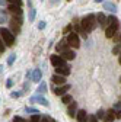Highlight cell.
Returning <instances> with one entry per match:
<instances>
[{
	"label": "cell",
	"instance_id": "cell-5",
	"mask_svg": "<svg viewBox=\"0 0 121 122\" xmlns=\"http://www.w3.org/2000/svg\"><path fill=\"white\" fill-rule=\"evenodd\" d=\"M118 28H120V25H111V26H108L107 29H105V36H107V38H114L115 34L118 32Z\"/></svg>",
	"mask_w": 121,
	"mask_h": 122
},
{
	"label": "cell",
	"instance_id": "cell-17",
	"mask_svg": "<svg viewBox=\"0 0 121 122\" xmlns=\"http://www.w3.org/2000/svg\"><path fill=\"white\" fill-rule=\"evenodd\" d=\"M96 22L99 23V26L105 28V26H107V16H105L104 13H99V15H98V18H96Z\"/></svg>",
	"mask_w": 121,
	"mask_h": 122
},
{
	"label": "cell",
	"instance_id": "cell-42",
	"mask_svg": "<svg viewBox=\"0 0 121 122\" xmlns=\"http://www.w3.org/2000/svg\"><path fill=\"white\" fill-rule=\"evenodd\" d=\"M115 109H118V111L121 109V102L120 103H115Z\"/></svg>",
	"mask_w": 121,
	"mask_h": 122
},
{
	"label": "cell",
	"instance_id": "cell-4",
	"mask_svg": "<svg viewBox=\"0 0 121 122\" xmlns=\"http://www.w3.org/2000/svg\"><path fill=\"white\" fill-rule=\"evenodd\" d=\"M51 64L57 68V67H63L66 66V60L63 57H60V55H51Z\"/></svg>",
	"mask_w": 121,
	"mask_h": 122
},
{
	"label": "cell",
	"instance_id": "cell-45",
	"mask_svg": "<svg viewBox=\"0 0 121 122\" xmlns=\"http://www.w3.org/2000/svg\"><path fill=\"white\" fill-rule=\"evenodd\" d=\"M118 61H120V64H121V52H120V57H118Z\"/></svg>",
	"mask_w": 121,
	"mask_h": 122
},
{
	"label": "cell",
	"instance_id": "cell-7",
	"mask_svg": "<svg viewBox=\"0 0 121 122\" xmlns=\"http://www.w3.org/2000/svg\"><path fill=\"white\" fill-rule=\"evenodd\" d=\"M55 73L58 76H63V77H66V76L70 74V67L69 66H63V67H57L55 68Z\"/></svg>",
	"mask_w": 121,
	"mask_h": 122
},
{
	"label": "cell",
	"instance_id": "cell-24",
	"mask_svg": "<svg viewBox=\"0 0 121 122\" xmlns=\"http://www.w3.org/2000/svg\"><path fill=\"white\" fill-rule=\"evenodd\" d=\"M41 113H35V115H32L31 116V119H29V122H39L41 121Z\"/></svg>",
	"mask_w": 121,
	"mask_h": 122
},
{
	"label": "cell",
	"instance_id": "cell-32",
	"mask_svg": "<svg viewBox=\"0 0 121 122\" xmlns=\"http://www.w3.org/2000/svg\"><path fill=\"white\" fill-rule=\"evenodd\" d=\"M89 122H99V119L96 118V115H90L89 116Z\"/></svg>",
	"mask_w": 121,
	"mask_h": 122
},
{
	"label": "cell",
	"instance_id": "cell-27",
	"mask_svg": "<svg viewBox=\"0 0 121 122\" xmlns=\"http://www.w3.org/2000/svg\"><path fill=\"white\" fill-rule=\"evenodd\" d=\"M39 122H55V121H54L51 116H47V115H44V116L41 118V121H39Z\"/></svg>",
	"mask_w": 121,
	"mask_h": 122
},
{
	"label": "cell",
	"instance_id": "cell-10",
	"mask_svg": "<svg viewBox=\"0 0 121 122\" xmlns=\"http://www.w3.org/2000/svg\"><path fill=\"white\" fill-rule=\"evenodd\" d=\"M69 89H70L69 84H63V86H60V87H55V89H54V93L58 95V96H64L66 92H67Z\"/></svg>",
	"mask_w": 121,
	"mask_h": 122
},
{
	"label": "cell",
	"instance_id": "cell-47",
	"mask_svg": "<svg viewBox=\"0 0 121 122\" xmlns=\"http://www.w3.org/2000/svg\"><path fill=\"white\" fill-rule=\"evenodd\" d=\"M120 80H121V79H120Z\"/></svg>",
	"mask_w": 121,
	"mask_h": 122
},
{
	"label": "cell",
	"instance_id": "cell-23",
	"mask_svg": "<svg viewBox=\"0 0 121 122\" xmlns=\"http://www.w3.org/2000/svg\"><path fill=\"white\" fill-rule=\"evenodd\" d=\"M72 100H73V97H72L70 95H64V96H61V103H72Z\"/></svg>",
	"mask_w": 121,
	"mask_h": 122
},
{
	"label": "cell",
	"instance_id": "cell-29",
	"mask_svg": "<svg viewBox=\"0 0 121 122\" xmlns=\"http://www.w3.org/2000/svg\"><path fill=\"white\" fill-rule=\"evenodd\" d=\"M96 118H98V119H104V118H105V111H104V109H99L98 113H96Z\"/></svg>",
	"mask_w": 121,
	"mask_h": 122
},
{
	"label": "cell",
	"instance_id": "cell-22",
	"mask_svg": "<svg viewBox=\"0 0 121 122\" xmlns=\"http://www.w3.org/2000/svg\"><path fill=\"white\" fill-rule=\"evenodd\" d=\"M7 20V12L6 10H0V23H5Z\"/></svg>",
	"mask_w": 121,
	"mask_h": 122
},
{
	"label": "cell",
	"instance_id": "cell-16",
	"mask_svg": "<svg viewBox=\"0 0 121 122\" xmlns=\"http://www.w3.org/2000/svg\"><path fill=\"white\" fill-rule=\"evenodd\" d=\"M41 77H42V71H41V70H38V68H37V70H34V71H32V79H31L32 81L39 83Z\"/></svg>",
	"mask_w": 121,
	"mask_h": 122
},
{
	"label": "cell",
	"instance_id": "cell-38",
	"mask_svg": "<svg viewBox=\"0 0 121 122\" xmlns=\"http://www.w3.org/2000/svg\"><path fill=\"white\" fill-rule=\"evenodd\" d=\"M72 28H73L72 25H69V26H66V28H64V30H63V32H64V34H66V32H70V30H72Z\"/></svg>",
	"mask_w": 121,
	"mask_h": 122
},
{
	"label": "cell",
	"instance_id": "cell-18",
	"mask_svg": "<svg viewBox=\"0 0 121 122\" xmlns=\"http://www.w3.org/2000/svg\"><path fill=\"white\" fill-rule=\"evenodd\" d=\"M104 9L105 10H110V12H117V6L114 5V3H111V2H104Z\"/></svg>",
	"mask_w": 121,
	"mask_h": 122
},
{
	"label": "cell",
	"instance_id": "cell-30",
	"mask_svg": "<svg viewBox=\"0 0 121 122\" xmlns=\"http://www.w3.org/2000/svg\"><path fill=\"white\" fill-rule=\"evenodd\" d=\"M10 5H16V6H22V0H7Z\"/></svg>",
	"mask_w": 121,
	"mask_h": 122
},
{
	"label": "cell",
	"instance_id": "cell-12",
	"mask_svg": "<svg viewBox=\"0 0 121 122\" xmlns=\"http://www.w3.org/2000/svg\"><path fill=\"white\" fill-rule=\"evenodd\" d=\"M7 10L12 12L13 15H16V16H21V15H22L21 6H16V5H9V6H7Z\"/></svg>",
	"mask_w": 121,
	"mask_h": 122
},
{
	"label": "cell",
	"instance_id": "cell-21",
	"mask_svg": "<svg viewBox=\"0 0 121 122\" xmlns=\"http://www.w3.org/2000/svg\"><path fill=\"white\" fill-rule=\"evenodd\" d=\"M107 23H108V26H111V25H120L118 23V19L114 16V15H111V16L107 18Z\"/></svg>",
	"mask_w": 121,
	"mask_h": 122
},
{
	"label": "cell",
	"instance_id": "cell-9",
	"mask_svg": "<svg viewBox=\"0 0 121 122\" xmlns=\"http://www.w3.org/2000/svg\"><path fill=\"white\" fill-rule=\"evenodd\" d=\"M67 113H69V116H72V118L77 115V103H76V102H72V103L69 105Z\"/></svg>",
	"mask_w": 121,
	"mask_h": 122
},
{
	"label": "cell",
	"instance_id": "cell-26",
	"mask_svg": "<svg viewBox=\"0 0 121 122\" xmlns=\"http://www.w3.org/2000/svg\"><path fill=\"white\" fill-rule=\"evenodd\" d=\"M15 60H16V54H10V55H9V58H7V64H9V66H12V64L15 63Z\"/></svg>",
	"mask_w": 121,
	"mask_h": 122
},
{
	"label": "cell",
	"instance_id": "cell-44",
	"mask_svg": "<svg viewBox=\"0 0 121 122\" xmlns=\"http://www.w3.org/2000/svg\"><path fill=\"white\" fill-rule=\"evenodd\" d=\"M94 2H95V3H102L104 0H94Z\"/></svg>",
	"mask_w": 121,
	"mask_h": 122
},
{
	"label": "cell",
	"instance_id": "cell-41",
	"mask_svg": "<svg viewBox=\"0 0 121 122\" xmlns=\"http://www.w3.org/2000/svg\"><path fill=\"white\" fill-rule=\"evenodd\" d=\"M21 121H22V118H21V116H16V118H15L12 122H21Z\"/></svg>",
	"mask_w": 121,
	"mask_h": 122
},
{
	"label": "cell",
	"instance_id": "cell-8",
	"mask_svg": "<svg viewBox=\"0 0 121 122\" xmlns=\"http://www.w3.org/2000/svg\"><path fill=\"white\" fill-rule=\"evenodd\" d=\"M55 50H57L58 52H64V51H67V50H69V44H67V41H66V39H61V41L57 44Z\"/></svg>",
	"mask_w": 121,
	"mask_h": 122
},
{
	"label": "cell",
	"instance_id": "cell-11",
	"mask_svg": "<svg viewBox=\"0 0 121 122\" xmlns=\"http://www.w3.org/2000/svg\"><path fill=\"white\" fill-rule=\"evenodd\" d=\"M76 118H77V122H89V118H88V115H86V111H83V109L77 111Z\"/></svg>",
	"mask_w": 121,
	"mask_h": 122
},
{
	"label": "cell",
	"instance_id": "cell-43",
	"mask_svg": "<svg viewBox=\"0 0 121 122\" xmlns=\"http://www.w3.org/2000/svg\"><path fill=\"white\" fill-rule=\"evenodd\" d=\"M6 2H7V0H0V5H5Z\"/></svg>",
	"mask_w": 121,
	"mask_h": 122
},
{
	"label": "cell",
	"instance_id": "cell-39",
	"mask_svg": "<svg viewBox=\"0 0 121 122\" xmlns=\"http://www.w3.org/2000/svg\"><path fill=\"white\" fill-rule=\"evenodd\" d=\"M26 79H32V71H26Z\"/></svg>",
	"mask_w": 121,
	"mask_h": 122
},
{
	"label": "cell",
	"instance_id": "cell-19",
	"mask_svg": "<svg viewBox=\"0 0 121 122\" xmlns=\"http://www.w3.org/2000/svg\"><path fill=\"white\" fill-rule=\"evenodd\" d=\"M74 57H76V55H74V52L72 50H67V51L63 52V58L64 60H74Z\"/></svg>",
	"mask_w": 121,
	"mask_h": 122
},
{
	"label": "cell",
	"instance_id": "cell-37",
	"mask_svg": "<svg viewBox=\"0 0 121 122\" xmlns=\"http://www.w3.org/2000/svg\"><path fill=\"white\" fill-rule=\"evenodd\" d=\"M120 50H121V45H117V47L112 50V52H114V54H118V52H120Z\"/></svg>",
	"mask_w": 121,
	"mask_h": 122
},
{
	"label": "cell",
	"instance_id": "cell-33",
	"mask_svg": "<svg viewBox=\"0 0 121 122\" xmlns=\"http://www.w3.org/2000/svg\"><path fill=\"white\" fill-rule=\"evenodd\" d=\"M114 39H115L117 45H121V34H120V35H115V36H114Z\"/></svg>",
	"mask_w": 121,
	"mask_h": 122
},
{
	"label": "cell",
	"instance_id": "cell-3",
	"mask_svg": "<svg viewBox=\"0 0 121 122\" xmlns=\"http://www.w3.org/2000/svg\"><path fill=\"white\" fill-rule=\"evenodd\" d=\"M67 44H69V47H73V48H79L80 47V39H79V35L76 32H72L69 34L67 36Z\"/></svg>",
	"mask_w": 121,
	"mask_h": 122
},
{
	"label": "cell",
	"instance_id": "cell-15",
	"mask_svg": "<svg viewBox=\"0 0 121 122\" xmlns=\"http://www.w3.org/2000/svg\"><path fill=\"white\" fill-rule=\"evenodd\" d=\"M51 80H53V83H55V84H66V77H63V76H58V74H54L53 77H51Z\"/></svg>",
	"mask_w": 121,
	"mask_h": 122
},
{
	"label": "cell",
	"instance_id": "cell-31",
	"mask_svg": "<svg viewBox=\"0 0 121 122\" xmlns=\"http://www.w3.org/2000/svg\"><path fill=\"white\" fill-rule=\"evenodd\" d=\"M23 95V92H12V93H10V96L15 99V97H19V96H22Z\"/></svg>",
	"mask_w": 121,
	"mask_h": 122
},
{
	"label": "cell",
	"instance_id": "cell-14",
	"mask_svg": "<svg viewBox=\"0 0 121 122\" xmlns=\"http://www.w3.org/2000/svg\"><path fill=\"white\" fill-rule=\"evenodd\" d=\"M10 28H12V34H13V35L21 32V23H18L15 19H12V20H10Z\"/></svg>",
	"mask_w": 121,
	"mask_h": 122
},
{
	"label": "cell",
	"instance_id": "cell-36",
	"mask_svg": "<svg viewBox=\"0 0 121 122\" xmlns=\"http://www.w3.org/2000/svg\"><path fill=\"white\" fill-rule=\"evenodd\" d=\"M45 25H47V23H45L44 20H41V22L38 23V29H44V28H45Z\"/></svg>",
	"mask_w": 121,
	"mask_h": 122
},
{
	"label": "cell",
	"instance_id": "cell-34",
	"mask_svg": "<svg viewBox=\"0 0 121 122\" xmlns=\"http://www.w3.org/2000/svg\"><path fill=\"white\" fill-rule=\"evenodd\" d=\"M5 51V42L2 41V38H0V54H2Z\"/></svg>",
	"mask_w": 121,
	"mask_h": 122
},
{
	"label": "cell",
	"instance_id": "cell-40",
	"mask_svg": "<svg viewBox=\"0 0 121 122\" xmlns=\"http://www.w3.org/2000/svg\"><path fill=\"white\" fill-rule=\"evenodd\" d=\"M115 118H118V119H121V109L115 112Z\"/></svg>",
	"mask_w": 121,
	"mask_h": 122
},
{
	"label": "cell",
	"instance_id": "cell-28",
	"mask_svg": "<svg viewBox=\"0 0 121 122\" xmlns=\"http://www.w3.org/2000/svg\"><path fill=\"white\" fill-rule=\"evenodd\" d=\"M35 19V9H29V22H32Z\"/></svg>",
	"mask_w": 121,
	"mask_h": 122
},
{
	"label": "cell",
	"instance_id": "cell-6",
	"mask_svg": "<svg viewBox=\"0 0 121 122\" xmlns=\"http://www.w3.org/2000/svg\"><path fill=\"white\" fill-rule=\"evenodd\" d=\"M29 102H31V103L37 102V103H39V105H42V106H48V105H50V103H48V100L45 99L42 95H37V96L31 97V99H29Z\"/></svg>",
	"mask_w": 121,
	"mask_h": 122
},
{
	"label": "cell",
	"instance_id": "cell-25",
	"mask_svg": "<svg viewBox=\"0 0 121 122\" xmlns=\"http://www.w3.org/2000/svg\"><path fill=\"white\" fill-rule=\"evenodd\" d=\"M25 112L26 113H32V115H35V113H39L35 108H31V106H26V108H25Z\"/></svg>",
	"mask_w": 121,
	"mask_h": 122
},
{
	"label": "cell",
	"instance_id": "cell-35",
	"mask_svg": "<svg viewBox=\"0 0 121 122\" xmlns=\"http://www.w3.org/2000/svg\"><path fill=\"white\" fill-rule=\"evenodd\" d=\"M12 86H13V80H12V79H7V81H6V87L10 89Z\"/></svg>",
	"mask_w": 121,
	"mask_h": 122
},
{
	"label": "cell",
	"instance_id": "cell-13",
	"mask_svg": "<svg viewBox=\"0 0 121 122\" xmlns=\"http://www.w3.org/2000/svg\"><path fill=\"white\" fill-rule=\"evenodd\" d=\"M114 119H115V111L114 109H110V111L105 112V118H104L105 122H114Z\"/></svg>",
	"mask_w": 121,
	"mask_h": 122
},
{
	"label": "cell",
	"instance_id": "cell-1",
	"mask_svg": "<svg viewBox=\"0 0 121 122\" xmlns=\"http://www.w3.org/2000/svg\"><path fill=\"white\" fill-rule=\"evenodd\" d=\"M96 16L95 15H88V16H85L82 20H80V25H82V28H83V30L86 34H89V32H92V30L96 28Z\"/></svg>",
	"mask_w": 121,
	"mask_h": 122
},
{
	"label": "cell",
	"instance_id": "cell-2",
	"mask_svg": "<svg viewBox=\"0 0 121 122\" xmlns=\"http://www.w3.org/2000/svg\"><path fill=\"white\" fill-rule=\"evenodd\" d=\"M0 38H2V41L7 47H12L15 44V35L12 34V30H9L6 28H0Z\"/></svg>",
	"mask_w": 121,
	"mask_h": 122
},
{
	"label": "cell",
	"instance_id": "cell-46",
	"mask_svg": "<svg viewBox=\"0 0 121 122\" xmlns=\"http://www.w3.org/2000/svg\"><path fill=\"white\" fill-rule=\"evenodd\" d=\"M21 122H28V121H25V119H23V118H22V121H21Z\"/></svg>",
	"mask_w": 121,
	"mask_h": 122
},
{
	"label": "cell",
	"instance_id": "cell-20",
	"mask_svg": "<svg viewBox=\"0 0 121 122\" xmlns=\"http://www.w3.org/2000/svg\"><path fill=\"white\" fill-rule=\"evenodd\" d=\"M45 92H47V84H45L44 81H41L39 86H38V89H37V93L38 95H44Z\"/></svg>",
	"mask_w": 121,
	"mask_h": 122
}]
</instances>
